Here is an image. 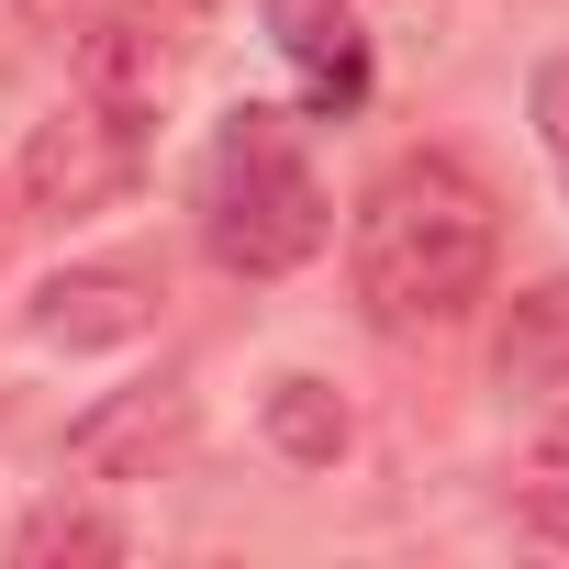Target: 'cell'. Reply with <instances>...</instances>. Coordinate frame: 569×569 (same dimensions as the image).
<instances>
[{
    "instance_id": "6da1fadb",
    "label": "cell",
    "mask_w": 569,
    "mask_h": 569,
    "mask_svg": "<svg viewBox=\"0 0 569 569\" xmlns=\"http://www.w3.org/2000/svg\"><path fill=\"white\" fill-rule=\"evenodd\" d=\"M347 257H358V302H369V325H391V336L458 325V313L491 291L502 201H491L458 157H391V168L358 190Z\"/></svg>"
},
{
    "instance_id": "7a4b0ae2",
    "label": "cell",
    "mask_w": 569,
    "mask_h": 569,
    "mask_svg": "<svg viewBox=\"0 0 569 569\" xmlns=\"http://www.w3.org/2000/svg\"><path fill=\"white\" fill-rule=\"evenodd\" d=\"M336 234V201L313 179V157L291 146V112H223L212 157H201V246L234 268V279H291L302 257H325Z\"/></svg>"
},
{
    "instance_id": "3957f363",
    "label": "cell",
    "mask_w": 569,
    "mask_h": 569,
    "mask_svg": "<svg viewBox=\"0 0 569 569\" xmlns=\"http://www.w3.org/2000/svg\"><path fill=\"white\" fill-rule=\"evenodd\" d=\"M23 201L46 212V223H68V212H101L123 179H134V123H112V112H90V101H68V112H46L34 134H23Z\"/></svg>"
},
{
    "instance_id": "277c9868",
    "label": "cell",
    "mask_w": 569,
    "mask_h": 569,
    "mask_svg": "<svg viewBox=\"0 0 569 569\" xmlns=\"http://www.w3.org/2000/svg\"><path fill=\"white\" fill-rule=\"evenodd\" d=\"M157 279L146 268H57L46 291L23 302V325H34V347H68V358H101V347H134V336H157Z\"/></svg>"
},
{
    "instance_id": "5b68a950",
    "label": "cell",
    "mask_w": 569,
    "mask_h": 569,
    "mask_svg": "<svg viewBox=\"0 0 569 569\" xmlns=\"http://www.w3.org/2000/svg\"><path fill=\"white\" fill-rule=\"evenodd\" d=\"M257 12H268V46L291 57L313 112H358L369 101V34H358L347 0H257Z\"/></svg>"
},
{
    "instance_id": "8992f818",
    "label": "cell",
    "mask_w": 569,
    "mask_h": 569,
    "mask_svg": "<svg viewBox=\"0 0 569 569\" xmlns=\"http://www.w3.org/2000/svg\"><path fill=\"white\" fill-rule=\"evenodd\" d=\"M79 101L146 134L157 101H168V57H157V34H134V23H90V34H79Z\"/></svg>"
},
{
    "instance_id": "52a82bcc",
    "label": "cell",
    "mask_w": 569,
    "mask_h": 569,
    "mask_svg": "<svg viewBox=\"0 0 569 569\" xmlns=\"http://www.w3.org/2000/svg\"><path fill=\"white\" fill-rule=\"evenodd\" d=\"M491 369H502V391H558L569 380V279H536V291L502 313Z\"/></svg>"
},
{
    "instance_id": "ba28073f",
    "label": "cell",
    "mask_w": 569,
    "mask_h": 569,
    "mask_svg": "<svg viewBox=\"0 0 569 569\" xmlns=\"http://www.w3.org/2000/svg\"><path fill=\"white\" fill-rule=\"evenodd\" d=\"M168 436H179V402H157V391H146V402H123V413H90V425L68 436V458H79L90 480H123V469H134V458H157Z\"/></svg>"
},
{
    "instance_id": "9c48e42d",
    "label": "cell",
    "mask_w": 569,
    "mask_h": 569,
    "mask_svg": "<svg viewBox=\"0 0 569 569\" xmlns=\"http://www.w3.org/2000/svg\"><path fill=\"white\" fill-rule=\"evenodd\" d=\"M268 436L291 447L302 469H336V458H347V402H336L325 380L291 369V380H268Z\"/></svg>"
},
{
    "instance_id": "30bf717a",
    "label": "cell",
    "mask_w": 569,
    "mask_h": 569,
    "mask_svg": "<svg viewBox=\"0 0 569 569\" xmlns=\"http://www.w3.org/2000/svg\"><path fill=\"white\" fill-rule=\"evenodd\" d=\"M513 513L547 536V547H569V413L525 447V480H513Z\"/></svg>"
},
{
    "instance_id": "8fae6325",
    "label": "cell",
    "mask_w": 569,
    "mask_h": 569,
    "mask_svg": "<svg viewBox=\"0 0 569 569\" xmlns=\"http://www.w3.org/2000/svg\"><path fill=\"white\" fill-rule=\"evenodd\" d=\"M12 558H123V525L90 513V502H46V513H23Z\"/></svg>"
},
{
    "instance_id": "7c38bea8",
    "label": "cell",
    "mask_w": 569,
    "mask_h": 569,
    "mask_svg": "<svg viewBox=\"0 0 569 569\" xmlns=\"http://www.w3.org/2000/svg\"><path fill=\"white\" fill-rule=\"evenodd\" d=\"M536 134H547V146L569 157V57H558V68L536 79Z\"/></svg>"
}]
</instances>
